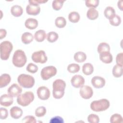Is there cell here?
<instances>
[{
	"label": "cell",
	"mask_w": 123,
	"mask_h": 123,
	"mask_svg": "<svg viewBox=\"0 0 123 123\" xmlns=\"http://www.w3.org/2000/svg\"><path fill=\"white\" fill-rule=\"evenodd\" d=\"M27 58L25 52L21 49L16 50L12 57V63L17 67H22L26 63Z\"/></svg>",
	"instance_id": "2"
},
{
	"label": "cell",
	"mask_w": 123,
	"mask_h": 123,
	"mask_svg": "<svg viewBox=\"0 0 123 123\" xmlns=\"http://www.w3.org/2000/svg\"><path fill=\"white\" fill-rule=\"evenodd\" d=\"M123 52L118 53L117 54L116 58V62L117 65L123 66Z\"/></svg>",
	"instance_id": "43"
},
{
	"label": "cell",
	"mask_w": 123,
	"mask_h": 123,
	"mask_svg": "<svg viewBox=\"0 0 123 123\" xmlns=\"http://www.w3.org/2000/svg\"><path fill=\"white\" fill-rule=\"evenodd\" d=\"M79 93L81 97L86 99H89L93 94L92 88L88 86H83L80 87Z\"/></svg>",
	"instance_id": "10"
},
{
	"label": "cell",
	"mask_w": 123,
	"mask_h": 123,
	"mask_svg": "<svg viewBox=\"0 0 123 123\" xmlns=\"http://www.w3.org/2000/svg\"><path fill=\"white\" fill-rule=\"evenodd\" d=\"M48 0H29L28 1L29 3H33L37 4L44 3L47 2Z\"/></svg>",
	"instance_id": "44"
},
{
	"label": "cell",
	"mask_w": 123,
	"mask_h": 123,
	"mask_svg": "<svg viewBox=\"0 0 123 123\" xmlns=\"http://www.w3.org/2000/svg\"><path fill=\"white\" fill-rule=\"evenodd\" d=\"M11 76L9 74H3L0 77V87L2 88L7 86L11 82Z\"/></svg>",
	"instance_id": "19"
},
{
	"label": "cell",
	"mask_w": 123,
	"mask_h": 123,
	"mask_svg": "<svg viewBox=\"0 0 123 123\" xmlns=\"http://www.w3.org/2000/svg\"><path fill=\"white\" fill-rule=\"evenodd\" d=\"M65 0H55L52 1V6L54 10L56 11L60 10L62 7L63 4Z\"/></svg>",
	"instance_id": "33"
},
{
	"label": "cell",
	"mask_w": 123,
	"mask_h": 123,
	"mask_svg": "<svg viewBox=\"0 0 123 123\" xmlns=\"http://www.w3.org/2000/svg\"><path fill=\"white\" fill-rule=\"evenodd\" d=\"M31 58L33 61L36 63H45L48 60L45 52L43 50L34 52L32 54Z\"/></svg>",
	"instance_id": "8"
},
{
	"label": "cell",
	"mask_w": 123,
	"mask_h": 123,
	"mask_svg": "<svg viewBox=\"0 0 123 123\" xmlns=\"http://www.w3.org/2000/svg\"><path fill=\"white\" fill-rule=\"evenodd\" d=\"M46 37V34L45 31L44 30H38L37 31L34 35V38L35 40L38 42H42L43 41Z\"/></svg>",
	"instance_id": "21"
},
{
	"label": "cell",
	"mask_w": 123,
	"mask_h": 123,
	"mask_svg": "<svg viewBox=\"0 0 123 123\" xmlns=\"http://www.w3.org/2000/svg\"><path fill=\"white\" fill-rule=\"evenodd\" d=\"M86 16L89 20H94L98 17V12L95 8H90L87 12Z\"/></svg>",
	"instance_id": "22"
},
{
	"label": "cell",
	"mask_w": 123,
	"mask_h": 123,
	"mask_svg": "<svg viewBox=\"0 0 123 123\" xmlns=\"http://www.w3.org/2000/svg\"><path fill=\"white\" fill-rule=\"evenodd\" d=\"M74 58L76 62H83L86 59V55L82 51H78L74 54Z\"/></svg>",
	"instance_id": "25"
},
{
	"label": "cell",
	"mask_w": 123,
	"mask_h": 123,
	"mask_svg": "<svg viewBox=\"0 0 123 123\" xmlns=\"http://www.w3.org/2000/svg\"><path fill=\"white\" fill-rule=\"evenodd\" d=\"M34 99V95L31 91H27L17 96V102L20 105L25 107L29 105Z\"/></svg>",
	"instance_id": "5"
},
{
	"label": "cell",
	"mask_w": 123,
	"mask_h": 123,
	"mask_svg": "<svg viewBox=\"0 0 123 123\" xmlns=\"http://www.w3.org/2000/svg\"><path fill=\"white\" fill-rule=\"evenodd\" d=\"M21 40L23 43L25 44H28L33 41V36L29 32H25L22 34Z\"/></svg>",
	"instance_id": "23"
},
{
	"label": "cell",
	"mask_w": 123,
	"mask_h": 123,
	"mask_svg": "<svg viewBox=\"0 0 123 123\" xmlns=\"http://www.w3.org/2000/svg\"><path fill=\"white\" fill-rule=\"evenodd\" d=\"M25 25L28 29H34L37 27L38 22L36 19L29 18L25 20Z\"/></svg>",
	"instance_id": "18"
},
{
	"label": "cell",
	"mask_w": 123,
	"mask_h": 123,
	"mask_svg": "<svg viewBox=\"0 0 123 123\" xmlns=\"http://www.w3.org/2000/svg\"><path fill=\"white\" fill-rule=\"evenodd\" d=\"M57 69L53 66H48L44 67L41 71L40 75L44 80H47L56 75Z\"/></svg>",
	"instance_id": "7"
},
{
	"label": "cell",
	"mask_w": 123,
	"mask_h": 123,
	"mask_svg": "<svg viewBox=\"0 0 123 123\" xmlns=\"http://www.w3.org/2000/svg\"><path fill=\"white\" fill-rule=\"evenodd\" d=\"M98 52L100 54L104 52H110V45L105 42H102L99 44L98 47Z\"/></svg>",
	"instance_id": "27"
},
{
	"label": "cell",
	"mask_w": 123,
	"mask_h": 123,
	"mask_svg": "<svg viewBox=\"0 0 123 123\" xmlns=\"http://www.w3.org/2000/svg\"><path fill=\"white\" fill-rule=\"evenodd\" d=\"M87 121L90 123H98L99 122V118L95 114H90L87 117Z\"/></svg>",
	"instance_id": "38"
},
{
	"label": "cell",
	"mask_w": 123,
	"mask_h": 123,
	"mask_svg": "<svg viewBox=\"0 0 123 123\" xmlns=\"http://www.w3.org/2000/svg\"><path fill=\"white\" fill-rule=\"evenodd\" d=\"M85 79L80 75H75L72 77L71 80L72 85L75 87H81L85 84Z\"/></svg>",
	"instance_id": "12"
},
{
	"label": "cell",
	"mask_w": 123,
	"mask_h": 123,
	"mask_svg": "<svg viewBox=\"0 0 123 123\" xmlns=\"http://www.w3.org/2000/svg\"><path fill=\"white\" fill-rule=\"evenodd\" d=\"M117 5L119 9H120L121 11H122L123 10V0L118 1Z\"/></svg>",
	"instance_id": "46"
},
{
	"label": "cell",
	"mask_w": 123,
	"mask_h": 123,
	"mask_svg": "<svg viewBox=\"0 0 123 123\" xmlns=\"http://www.w3.org/2000/svg\"><path fill=\"white\" fill-rule=\"evenodd\" d=\"M6 34H7V31L5 29H0V39H2L3 38H4L6 36Z\"/></svg>",
	"instance_id": "45"
},
{
	"label": "cell",
	"mask_w": 123,
	"mask_h": 123,
	"mask_svg": "<svg viewBox=\"0 0 123 123\" xmlns=\"http://www.w3.org/2000/svg\"><path fill=\"white\" fill-rule=\"evenodd\" d=\"M91 84L96 88L103 87L105 85V80L101 76H95L91 79Z\"/></svg>",
	"instance_id": "14"
},
{
	"label": "cell",
	"mask_w": 123,
	"mask_h": 123,
	"mask_svg": "<svg viewBox=\"0 0 123 123\" xmlns=\"http://www.w3.org/2000/svg\"><path fill=\"white\" fill-rule=\"evenodd\" d=\"M0 105L5 107H9L11 106L13 102V97L9 94H3L1 96Z\"/></svg>",
	"instance_id": "15"
},
{
	"label": "cell",
	"mask_w": 123,
	"mask_h": 123,
	"mask_svg": "<svg viewBox=\"0 0 123 123\" xmlns=\"http://www.w3.org/2000/svg\"><path fill=\"white\" fill-rule=\"evenodd\" d=\"M59 37L58 34L55 32L51 31L49 32L47 35V40L50 43H53L55 42Z\"/></svg>",
	"instance_id": "30"
},
{
	"label": "cell",
	"mask_w": 123,
	"mask_h": 123,
	"mask_svg": "<svg viewBox=\"0 0 123 123\" xmlns=\"http://www.w3.org/2000/svg\"><path fill=\"white\" fill-rule=\"evenodd\" d=\"M26 70L29 73L34 74L37 71L38 67L37 65L33 63H29L26 67Z\"/></svg>",
	"instance_id": "39"
},
{
	"label": "cell",
	"mask_w": 123,
	"mask_h": 123,
	"mask_svg": "<svg viewBox=\"0 0 123 123\" xmlns=\"http://www.w3.org/2000/svg\"><path fill=\"white\" fill-rule=\"evenodd\" d=\"M11 12L14 17H19L23 13V10L21 6L18 5L12 6L11 8Z\"/></svg>",
	"instance_id": "20"
},
{
	"label": "cell",
	"mask_w": 123,
	"mask_h": 123,
	"mask_svg": "<svg viewBox=\"0 0 123 123\" xmlns=\"http://www.w3.org/2000/svg\"><path fill=\"white\" fill-rule=\"evenodd\" d=\"M37 93L38 98L43 100L48 99L50 95V91L48 87L45 86H41L39 87L37 91Z\"/></svg>",
	"instance_id": "9"
},
{
	"label": "cell",
	"mask_w": 123,
	"mask_h": 123,
	"mask_svg": "<svg viewBox=\"0 0 123 123\" xmlns=\"http://www.w3.org/2000/svg\"><path fill=\"white\" fill-rule=\"evenodd\" d=\"M109 21L111 25L116 26L121 23V18L119 15L115 14L112 18L109 19Z\"/></svg>",
	"instance_id": "32"
},
{
	"label": "cell",
	"mask_w": 123,
	"mask_h": 123,
	"mask_svg": "<svg viewBox=\"0 0 123 123\" xmlns=\"http://www.w3.org/2000/svg\"><path fill=\"white\" fill-rule=\"evenodd\" d=\"M8 116V110L4 108H0V118L1 120H4L7 118Z\"/></svg>",
	"instance_id": "41"
},
{
	"label": "cell",
	"mask_w": 123,
	"mask_h": 123,
	"mask_svg": "<svg viewBox=\"0 0 123 123\" xmlns=\"http://www.w3.org/2000/svg\"><path fill=\"white\" fill-rule=\"evenodd\" d=\"M104 16L108 19H110L115 14V11L114 8L111 6L107 7L104 12Z\"/></svg>",
	"instance_id": "28"
},
{
	"label": "cell",
	"mask_w": 123,
	"mask_h": 123,
	"mask_svg": "<svg viewBox=\"0 0 123 123\" xmlns=\"http://www.w3.org/2000/svg\"><path fill=\"white\" fill-rule=\"evenodd\" d=\"M22 122L25 123H36L37 121L35 117L33 116L28 115L25 116L22 120Z\"/></svg>",
	"instance_id": "40"
},
{
	"label": "cell",
	"mask_w": 123,
	"mask_h": 123,
	"mask_svg": "<svg viewBox=\"0 0 123 123\" xmlns=\"http://www.w3.org/2000/svg\"><path fill=\"white\" fill-rule=\"evenodd\" d=\"M99 59L104 63H110L112 62V56L110 52H104L99 54Z\"/></svg>",
	"instance_id": "17"
},
{
	"label": "cell",
	"mask_w": 123,
	"mask_h": 123,
	"mask_svg": "<svg viewBox=\"0 0 123 123\" xmlns=\"http://www.w3.org/2000/svg\"><path fill=\"white\" fill-rule=\"evenodd\" d=\"M46 109L44 106H40L35 110V115L38 117L44 116L46 113Z\"/></svg>",
	"instance_id": "36"
},
{
	"label": "cell",
	"mask_w": 123,
	"mask_h": 123,
	"mask_svg": "<svg viewBox=\"0 0 123 123\" xmlns=\"http://www.w3.org/2000/svg\"><path fill=\"white\" fill-rule=\"evenodd\" d=\"M82 71L83 73L86 75H90L94 71L93 66L90 63H85L82 67Z\"/></svg>",
	"instance_id": "24"
},
{
	"label": "cell",
	"mask_w": 123,
	"mask_h": 123,
	"mask_svg": "<svg viewBox=\"0 0 123 123\" xmlns=\"http://www.w3.org/2000/svg\"><path fill=\"white\" fill-rule=\"evenodd\" d=\"M29 3L26 7V13L29 15L34 16L38 14L40 12V7L39 4L33 3Z\"/></svg>",
	"instance_id": "11"
},
{
	"label": "cell",
	"mask_w": 123,
	"mask_h": 123,
	"mask_svg": "<svg viewBox=\"0 0 123 123\" xmlns=\"http://www.w3.org/2000/svg\"><path fill=\"white\" fill-rule=\"evenodd\" d=\"M49 123H63L64 121L62 118L60 116H55L53 118H52Z\"/></svg>",
	"instance_id": "42"
},
{
	"label": "cell",
	"mask_w": 123,
	"mask_h": 123,
	"mask_svg": "<svg viewBox=\"0 0 123 123\" xmlns=\"http://www.w3.org/2000/svg\"><path fill=\"white\" fill-rule=\"evenodd\" d=\"M112 72L115 77H120L123 75V66L116 64L113 67Z\"/></svg>",
	"instance_id": "26"
},
{
	"label": "cell",
	"mask_w": 123,
	"mask_h": 123,
	"mask_svg": "<svg viewBox=\"0 0 123 123\" xmlns=\"http://www.w3.org/2000/svg\"><path fill=\"white\" fill-rule=\"evenodd\" d=\"M52 94L56 99L61 98L64 95L66 83L62 79L55 80L53 83Z\"/></svg>",
	"instance_id": "1"
},
{
	"label": "cell",
	"mask_w": 123,
	"mask_h": 123,
	"mask_svg": "<svg viewBox=\"0 0 123 123\" xmlns=\"http://www.w3.org/2000/svg\"><path fill=\"white\" fill-rule=\"evenodd\" d=\"M12 49V44L10 41H4L2 42L0 44L1 59L2 60H8Z\"/></svg>",
	"instance_id": "6"
},
{
	"label": "cell",
	"mask_w": 123,
	"mask_h": 123,
	"mask_svg": "<svg viewBox=\"0 0 123 123\" xmlns=\"http://www.w3.org/2000/svg\"><path fill=\"white\" fill-rule=\"evenodd\" d=\"M68 19L72 23H77L80 20V15L76 12H72L68 15Z\"/></svg>",
	"instance_id": "29"
},
{
	"label": "cell",
	"mask_w": 123,
	"mask_h": 123,
	"mask_svg": "<svg viewBox=\"0 0 123 123\" xmlns=\"http://www.w3.org/2000/svg\"><path fill=\"white\" fill-rule=\"evenodd\" d=\"M19 84L24 88H30L32 87L35 84V79L29 74H21L17 78Z\"/></svg>",
	"instance_id": "4"
},
{
	"label": "cell",
	"mask_w": 123,
	"mask_h": 123,
	"mask_svg": "<svg viewBox=\"0 0 123 123\" xmlns=\"http://www.w3.org/2000/svg\"><path fill=\"white\" fill-rule=\"evenodd\" d=\"M22 92V88L17 84H13L8 89V94L12 97H17L21 94Z\"/></svg>",
	"instance_id": "13"
},
{
	"label": "cell",
	"mask_w": 123,
	"mask_h": 123,
	"mask_svg": "<svg viewBox=\"0 0 123 123\" xmlns=\"http://www.w3.org/2000/svg\"><path fill=\"white\" fill-rule=\"evenodd\" d=\"M80 70V66L76 63L70 64L67 67V70L70 73H75Z\"/></svg>",
	"instance_id": "34"
},
{
	"label": "cell",
	"mask_w": 123,
	"mask_h": 123,
	"mask_svg": "<svg viewBox=\"0 0 123 123\" xmlns=\"http://www.w3.org/2000/svg\"><path fill=\"white\" fill-rule=\"evenodd\" d=\"M86 5L90 8H95L97 7L99 4L98 0H86L85 1Z\"/></svg>",
	"instance_id": "37"
},
{
	"label": "cell",
	"mask_w": 123,
	"mask_h": 123,
	"mask_svg": "<svg viewBox=\"0 0 123 123\" xmlns=\"http://www.w3.org/2000/svg\"><path fill=\"white\" fill-rule=\"evenodd\" d=\"M10 111L11 117L15 119L20 118L23 115L22 110L17 106L12 107L10 109Z\"/></svg>",
	"instance_id": "16"
},
{
	"label": "cell",
	"mask_w": 123,
	"mask_h": 123,
	"mask_svg": "<svg viewBox=\"0 0 123 123\" xmlns=\"http://www.w3.org/2000/svg\"><path fill=\"white\" fill-rule=\"evenodd\" d=\"M109 101L105 98L92 101L90 104L91 109L96 112L102 111L108 109L110 107Z\"/></svg>",
	"instance_id": "3"
},
{
	"label": "cell",
	"mask_w": 123,
	"mask_h": 123,
	"mask_svg": "<svg viewBox=\"0 0 123 123\" xmlns=\"http://www.w3.org/2000/svg\"><path fill=\"white\" fill-rule=\"evenodd\" d=\"M123 122L122 116L118 113H115L111 115L110 118V122L111 123H120Z\"/></svg>",
	"instance_id": "35"
},
{
	"label": "cell",
	"mask_w": 123,
	"mask_h": 123,
	"mask_svg": "<svg viewBox=\"0 0 123 123\" xmlns=\"http://www.w3.org/2000/svg\"><path fill=\"white\" fill-rule=\"evenodd\" d=\"M55 24L58 28H63L66 25V21L63 17H58L55 19Z\"/></svg>",
	"instance_id": "31"
}]
</instances>
